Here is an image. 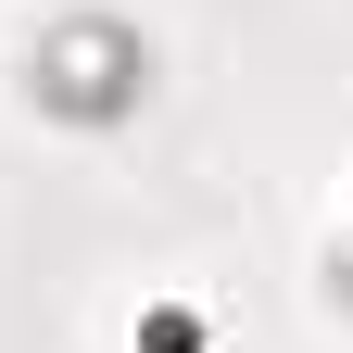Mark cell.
I'll return each instance as SVG.
<instances>
[{
    "label": "cell",
    "instance_id": "cell-1",
    "mask_svg": "<svg viewBox=\"0 0 353 353\" xmlns=\"http://www.w3.org/2000/svg\"><path fill=\"white\" fill-rule=\"evenodd\" d=\"M38 88H51L63 114H114L126 88H139V51H126V26H101V13H76L51 51H38Z\"/></svg>",
    "mask_w": 353,
    "mask_h": 353
}]
</instances>
